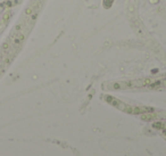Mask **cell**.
I'll use <instances>...</instances> for the list:
<instances>
[{
  "label": "cell",
  "mask_w": 166,
  "mask_h": 156,
  "mask_svg": "<svg viewBox=\"0 0 166 156\" xmlns=\"http://www.w3.org/2000/svg\"><path fill=\"white\" fill-rule=\"evenodd\" d=\"M124 111L129 114H143L148 112H154V108L147 106H125Z\"/></svg>",
  "instance_id": "1"
},
{
  "label": "cell",
  "mask_w": 166,
  "mask_h": 156,
  "mask_svg": "<svg viewBox=\"0 0 166 156\" xmlns=\"http://www.w3.org/2000/svg\"><path fill=\"white\" fill-rule=\"evenodd\" d=\"M105 99H106L107 102L109 103L110 105H113L114 107L121 108V109H123V111H124V108H125V104H123V103H122L121 100H119V99L114 98V97H110V96H107Z\"/></svg>",
  "instance_id": "2"
},
{
  "label": "cell",
  "mask_w": 166,
  "mask_h": 156,
  "mask_svg": "<svg viewBox=\"0 0 166 156\" xmlns=\"http://www.w3.org/2000/svg\"><path fill=\"white\" fill-rule=\"evenodd\" d=\"M140 119H141L142 121H154L157 119V115L155 114V113H152V112H148V113H143V114H141Z\"/></svg>",
  "instance_id": "3"
},
{
  "label": "cell",
  "mask_w": 166,
  "mask_h": 156,
  "mask_svg": "<svg viewBox=\"0 0 166 156\" xmlns=\"http://www.w3.org/2000/svg\"><path fill=\"white\" fill-rule=\"evenodd\" d=\"M24 38H25V36H24L23 33H19V34H17V36L13 39V43H14V45H19V43L23 42Z\"/></svg>",
  "instance_id": "4"
},
{
  "label": "cell",
  "mask_w": 166,
  "mask_h": 156,
  "mask_svg": "<svg viewBox=\"0 0 166 156\" xmlns=\"http://www.w3.org/2000/svg\"><path fill=\"white\" fill-rule=\"evenodd\" d=\"M152 126H154L155 129H165L166 128L165 123H163V122H155L152 124Z\"/></svg>",
  "instance_id": "5"
},
{
  "label": "cell",
  "mask_w": 166,
  "mask_h": 156,
  "mask_svg": "<svg viewBox=\"0 0 166 156\" xmlns=\"http://www.w3.org/2000/svg\"><path fill=\"white\" fill-rule=\"evenodd\" d=\"M10 15H12V14H10L9 12H7L6 14H3V17L1 18V22H3V23H6L7 21H9V18H10Z\"/></svg>",
  "instance_id": "6"
},
{
  "label": "cell",
  "mask_w": 166,
  "mask_h": 156,
  "mask_svg": "<svg viewBox=\"0 0 166 156\" xmlns=\"http://www.w3.org/2000/svg\"><path fill=\"white\" fill-rule=\"evenodd\" d=\"M33 10H34V6H29L26 9H25V15H32Z\"/></svg>",
  "instance_id": "7"
},
{
  "label": "cell",
  "mask_w": 166,
  "mask_h": 156,
  "mask_svg": "<svg viewBox=\"0 0 166 156\" xmlns=\"http://www.w3.org/2000/svg\"><path fill=\"white\" fill-rule=\"evenodd\" d=\"M38 15H39V13L36 12V13H34V14H32V15H31V22H34L36 20V18H38Z\"/></svg>",
  "instance_id": "8"
},
{
  "label": "cell",
  "mask_w": 166,
  "mask_h": 156,
  "mask_svg": "<svg viewBox=\"0 0 166 156\" xmlns=\"http://www.w3.org/2000/svg\"><path fill=\"white\" fill-rule=\"evenodd\" d=\"M1 48H3V50H7V49L9 48V43H8V42H5Z\"/></svg>",
  "instance_id": "9"
},
{
  "label": "cell",
  "mask_w": 166,
  "mask_h": 156,
  "mask_svg": "<svg viewBox=\"0 0 166 156\" xmlns=\"http://www.w3.org/2000/svg\"><path fill=\"white\" fill-rule=\"evenodd\" d=\"M162 86H163V87H166V80H164V81H162Z\"/></svg>",
  "instance_id": "10"
},
{
  "label": "cell",
  "mask_w": 166,
  "mask_h": 156,
  "mask_svg": "<svg viewBox=\"0 0 166 156\" xmlns=\"http://www.w3.org/2000/svg\"><path fill=\"white\" fill-rule=\"evenodd\" d=\"M164 135H165V136H166V129H165V130H164Z\"/></svg>",
  "instance_id": "11"
}]
</instances>
